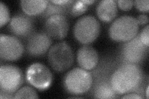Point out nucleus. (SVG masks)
Returning a JSON list of instances; mask_svg holds the SVG:
<instances>
[{
    "mask_svg": "<svg viewBox=\"0 0 149 99\" xmlns=\"http://www.w3.org/2000/svg\"><path fill=\"white\" fill-rule=\"evenodd\" d=\"M143 80V73L139 66L132 63L121 65L112 74L111 85L118 94H124L139 89Z\"/></svg>",
    "mask_w": 149,
    "mask_h": 99,
    "instance_id": "1",
    "label": "nucleus"
},
{
    "mask_svg": "<svg viewBox=\"0 0 149 99\" xmlns=\"http://www.w3.org/2000/svg\"><path fill=\"white\" fill-rule=\"evenodd\" d=\"M49 63L55 71L63 72L70 68L74 61L73 50L66 42L54 45L48 53Z\"/></svg>",
    "mask_w": 149,
    "mask_h": 99,
    "instance_id": "2",
    "label": "nucleus"
},
{
    "mask_svg": "<svg viewBox=\"0 0 149 99\" xmlns=\"http://www.w3.org/2000/svg\"><path fill=\"white\" fill-rule=\"evenodd\" d=\"M92 84L91 74L81 68H75L70 70L64 78V86L66 91L76 95L89 91Z\"/></svg>",
    "mask_w": 149,
    "mask_h": 99,
    "instance_id": "3",
    "label": "nucleus"
},
{
    "mask_svg": "<svg viewBox=\"0 0 149 99\" xmlns=\"http://www.w3.org/2000/svg\"><path fill=\"white\" fill-rule=\"evenodd\" d=\"M139 24L136 18L130 16H120L112 23L109 27V36L116 42H127L136 37Z\"/></svg>",
    "mask_w": 149,
    "mask_h": 99,
    "instance_id": "4",
    "label": "nucleus"
},
{
    "mask_svg": "<svg viewBox=\"0 0 149 99\" xmlns=\"http://www.w3.org/2000/svg\"><path fill=\"white\" fill-rule=\"evenodd\" d=\"M100 30L99 21L94 16L86 15L78 19L73 27V34L79 42L88 44L97 38Z\"/></svg>",
    "mask_w": 149,
    "mask_h": 99,
    "instance_id": "5",
    "label": "nucleus"
},
{
    "mask_svg": "<svg viewBox=\"0 0 149 99\" xmlns=\"http://www.w3.org/2000/svg\"><path fill=\"white\" fill-rule=\"evenodd\" d=\"M24 82L22 70L14 65H1L0 68L1 91L12 93L17 92Z\"/></svg>",
    "mask_w": 149,
    "mask_h": 99,
    "instance_id": "6",
    "label": "nucleus"
},
{
    "mask_svg": "<svg viewBox=\"0 0 149 99\" xmlns=\"http://www.w3.org/2000/svg\"><path fill=\"white\" fill-rule=\"evenodd\" d=\"M26 78L32 86L40 91H44L52 84L53 76L45 65L40 63H34L27 69Z\"/></svg>",
    "mask_w": 149,
    "mask_h": 99,
    "instance_id": "7",
    "label": "nucleus"
},
{
    "mask_svg": "<svg viewBox=\"0 0 149 99\" xmlns=\"http://www.w3.org/2000/svg\"><path fill=\"white\" fill-rule=\"evenodd\" d=\"M24 46L16 36L0 35V57L5 61H16L24 53Z\"/></svg>",
    "mask_w": 149,
    "mask_h": 99,
    "instance_id": "8",
    "label": "nucleus"
},
{
    "mask_svg": "<svg viewBox=\"0 0 149 99\" xmlns=\"http://www.w3.org/2000/svg\"><path fill=\"white\" fill-rule=\"evenodd\" d=\"M148 48V46L142 44L139 36L136 35L123 45L121 54L127 63L137 64L145 58Z\"/></svg>",
    "mask_w": 149,
    "mask_h": 99,
    "instance_id": "9",
    "label": "nucleus"
},
{
    "mask_svg": "<svg viewBox=\"0 0 149 99\" xmlns=\"http://www.w3.org/2000/svg\"><path fill=\"white\" fill-rule=\"evenodd\" d=\"M52 43V38L45 32H34L28 37L26 51L30 56L39 57L47 52Z\"/></svg>",
    "mask_w": 149,
    "mask_h": 99,
    "instance_id": "10",
    "label": "nucleus"
},
{
    "mask_svg": "<svg viewBox=\"0 0 149 99\" xmlns=\"http://www.w3.org/2000/svg\"><path fill=\"white\" fill-rule=\"evenodd\" d=\"M9 29L16 37L28 38L34 32L33 18L26 14H17L11 18Z\"/></svg>",
    "mask_w": 149,
    "mask_h": 99,
    "instance_id": "11",
    "label": "nucleus"
},
{
    "mask_svg": "<svg viewBox=\"0 0 149 99\" xmlns=\"http://www.w3.org/2000/svg\"><path fill=\"white\" fill-rule=\"evenodd\" d=\"M69 23L64 15H54L47 18L45 24V32L52 39L62 40L67 36Z\"/></svg>",
    "mask_w": 149,
    "mask_h": 99,
    "instance_id": "12",
    "label": "nucleus"
},
{
    "mask_svg": "<svg viewBox=\"0 0 149 99\" xmlns=\"http://www.w3.org/2000/svg\"><path fill=\"white\" fill-rule=\"evenodd\" d=\"M77 59L80 66L86 70L95 68L99 61V55L95 48L90 45H85L78 49Z\"/></svg>",
    "mask_w": 149,
    "mask_h": 99,
    "instance_id": "13",
    "label": "nucleus"
},
{
    "mask_svg": "<svg viewBox=\"0 0 149 99\" xmlns=\"http://www.w3.org/2000/svg\"><path fill=\"white\" fill-rule=\"evenodd\" d=\"M96 13L102 21L109 22L117 16L118 7L114 0H102L96 7Z\"/></svg>",
    "mask_w": 149,
    "mask_h": 99,
    "instance_id": "14",
    "label": "nucleus"
},
{
    "mask_svg": "<svg viewBox=\"0 0 149 99\" xmlns=\"http://www.w3.org/2000/svg\"><path fill=\"white\" fill-rule=\"evenodd\" d=\"M49 1L47 0H22L21 6L26 15L30 16H37L45 11Z\"/></svg>",
    "mask_w": 149,
    "mask_h": 99,
    "instance_id": "15",
    "label": "nucleus"
},
{
    "mask_svg": "<svg viewBox=\"0 0 149 99\" xmlns=\"http://www.w3.org/2000/svg\"><path fill=\"white\" fill-rule=\"evenodd\" d=\"M74 1H68L62 4H55L51 1H49L45 11L41 14L42 17H49L54 15H64L70 13L72 3Z\"/></svg>",
    "mask_w": 149,
    "mask_h": 99,
    "instance_id": "16",
    "label": "nucleus"
},
{
    "mask_svg": "<svg viewBox=\"0 0 149 99\" xmlns=\"http://www.w3.org/2000/svg\"><path fill=\"white\" fill-rule=\"evenodd\" d=\"M116 93L112 87L111 84L102 82L99 84L95 91V97L100 98H113L116 97Z\"/></svg>",
    "mask_w": 149,
    "mask_h": 99,
    "instance_id": "17",
    "label": "nucleus"
},
{
    "mask_svg": "<svg viewBox=\"0 0 149 99\" xmlns=\"http://www.w3.org/2000/svg\"><path fill=\"white\" fill-rule=\"evenodd\" d=\"M15 98H37L38 95L34 89L29 86H24L16 92Z\"/></svg>",
    "mask_w": 149,
    "mask_h": 99,
    "instance_id": "18",
    "label": "nucleus"
},
{
    "mask_svg": "<svg viewBox=\"0 0 149 99\" xmlns=\"http://www.w3.org/2000/svg\"><path fill=\"white\" fill-rule=\"evenodd\" d=\"M88 4L84 1H74L70 9V14L73 16H78L85 12L88 8Z\"/></svg>",
    "mask_w": 149,
    "mask_h": 99,
    "instance_id": "19",
    "label": "nucleus"
},
{
    "mask_svg": "<svg viewBox=\"0 0 149 99\" xmlns=\"http://www.w3.org/2000/svg\"><path fill=\"white\" fill-rule=\"evenodd\" d=\"M10 19L9 9L6 5L3 2L0 3V25L3 27L7 24Z\"/></svg>",
    "mask_w": 149,
    "mask_h": 99,
    "instance_id": "20",
    "label": "nucleus"
},
{
    "mask_svg": "<svg viewBox=\"0 0 149 99\" xmlns=\"http://www.w3.org/2000/svg\"><path fill=\"white\" fill-rule=\"evenodd\" d=\"M149 29L148 26L147 25L146 27H144L142 29L141 34L139 35L140 39H141L142 44L148 47L149 45Z\"/></svg>",
    "mask_w": 149,
    "mask_h": 99,
    "instance_id": "21",
    "label": "nucleus"
},
{
    "mask_svg": "<svg viewBox=\"0 0 149 99\" xmlns=\"http://www.w3.org/2000/svg\"><path fill=\"white\" fill-rule=\"evenodd\" d=\"M136 8L142 12H148L149 9V1L148 0H142V1H134Z\"/></svg>",
    "mask_w": 149,
    "mask_h": 99,
    "instance_id": "22",
    "label": "nucleus"
},
{
    "mask_svg": "<svg viewBox=\"0 0 149 99\" xmlns=\"http://www.w3.org/2000/svg\"><path fill=\"white\" fill-rule=\"evenodd\" d=\"M117 3L119 8L123 11L130 10L134 5V1H132V0H128V1H125V0H118Z\"/></svg>",
    "mask_w": 149,
    "mask_h": 99,
    "instance_id": "23",
    "label": "nucleus"
},
{
    "mask_svg": "<svg viewBox=\"0 0 149 99\" xmlns=\"http://www.w3.org/2000/svg\"><path fill=\"white\" fill-rule=\"evenodd\" d=\"M136 19V20L137 21L138 24L139 25H143L146 24L148 23V17L147 15H141L139 16H137Z\"/></svg>",
    "mask_w": 149,
    "mask_h": 99,
    "instance_id": "24",
    "label": "nucleus"
},
{
    "mask_svg": "<svg viewBox=\"0 0 149 99\" xmlns=\"http://www.w3.org/2000/svg\"><path fill=\"white\" fill-rule=\"evenodd\" d=\"M13 94L6 92L3 91H0V98H14Z\"/></svg>",
    "mask_w": 149,
    "mask_h": 99,
    "instance_id": "25",
    "label": "nucleus"
},
{
    "mask_svg": "<svg viewBox=\"0 0 149 99\" xmlns=\"http://www.w3.org/2000/svg\"><path fill=\"white\" fill-rule=\"evenodd\" d=\"M123 98H142L143 97L137 93H129L124 96Z\"/></svg>",
    "mask_w": 149,
    "mask_h": 99,
    "instance_id": "26",
    "label": "nucleus"
},
{
    "mask_svg": "<svg viewBox=\"0 0 149 99\" xmlns=\"http://www.w3.org/2000/svg\"><path fill=\"white\" fill-rule=\"evenodd\" d=\"M68 1V0H52L51 1L55 4H62L67 3Z\"/></svg>",
    "mask_w": 149,
    "mask_h": 99,
    "instance_id": "27",
    "label": "nucleus"
},
{
    "mask_svg": "<svg viewBox=\"0 0 149 99\" xmlns=\"http://www.w3.org/2000/svg\"><path fill=\"white\" fill-rule=\"evenodd\" d=\"M148 89H149V87L147 86V87L146 89V97L147 98H148Z\"/></svg>",
    "mask_w": 149,
    "mask_h": 99,
    "instance_id": "28",
    "label": "nucleus"
}]
</instances>
